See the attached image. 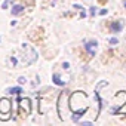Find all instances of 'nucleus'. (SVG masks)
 <instances>
[{"instance_id":"obj_2","label":"nucleus","mask_w":126,"mask_h":126,"mask_svg":"<svg viewBox=\"0 0 126 126\" xmlns=\"http://www.w3.org/2000/svg\"><path fill=\"white\" fill-rule=\"evenodd\" d=\"M11 111H12V102L8 98H2V99H0V113L5 114V117L8 119Z\"/></svg>"},{"instance_id":"obj_4","label":"nucleus","mask_w":126,"mask_h":126,"mask_svg":"<svg viewBox=\"0 0 126 126\" xmlns=\"http://www.w3.org/2000/svg\"><path fill=\"white\" fill-rule=\"evenodd\" d=\"M98 47V42L96 40H89L85 43V49L89 52V55H95V50Z\"/></svg>"},{"instance_id":"obj_9","label":"nucleus","mask_w":126,"mask_h":126,"mask_svg":"<svg viewBox=\"0 0 126 126\" xmlns=\"http://www.w3.org/2000/svg\"><path fill=\"white\" fill-rule=\"evenodd\" d=\"M9 3H11L9 0H5V2H3V5H2V9H8V8H9Z\"/></svg>"},{"instance_id":"obj_1","label":"nucleus","mask_w":126,"mask_h":126,"mask_svg":"<svg viewBox=\"0 0 126 126\" xmlns=\"http://www.w3.org/2000/svg\"><path fill=\"white\" fill-rule=\"evenodd\" d=\"M22 50H24V55H22L21 61H22L24 65H31L33 62L37 61V58H39V56H37V52H36L30 45L24 43V45H22Z\"/></svg>"},{"instance_id":"obj_6","label":"nucleus","mask_w":126,"mask_h":126,"mask_svg":"<svg viewBox=\"0 0 126 126\" xmlns=\"http://www.w3.org/2000/svg\"><path fill=\"white\" fill-rule=\"evenodd\" d=\"M24 9H25V8H24L22 5H14V6H12V11H11V12H12V15H14V16H16V15L22 14V12H24Z\"/></svg>"},{"instance_id":"obj_8","label":"nucleus","mask_w":126,"mask_h":126,"mask_svg":"<svg viewBox=\"0 0 126 126\" xmlns=\"http://www.w3.org/2000/svg\"><path fill=\"white\" fill-rule=\"evenodd\" d=\"M53 83H55V85H59V86H64V85H65V82L61 80V77H59L58 74H53Z\"/></svg>"},{"instance_id":"obj_16","label":"nucleus","mask_w":126,"mask_h":126,"mask_svg":"<svg viewBox=\"0 0 126 126\" xmlns=\"http://www.w3.org/2000/svg\"><path fill=\"white\" fill-rule=\"evenodd\" d=\"M0 42H2V37H0Z\"/></svg>"},{"instance_id":"obj_13","label":"nucleus","mask_w":126,"mask_h":126,"mask_svg":"<svg viewBox=\"0 0 126 126\" xmlns=\"http://www.w3.org/2000/svg\"><path fill=\"white\" fill-rule=\"evenodd\" d=\"M95 14H96V9H95V8H91V15H92V16H94V15H95Z\"/></svg>"},{"instance_id":"obj_7","label":"nucleus","mask_w":126,"mask_h":126,"mask_svg":"<svg viewBox=\"0 0 126 126\" xmlns=\"http://www.w3.org/2000/svg\"><path fill=\"white\" fill-rule=\"evenodd\" d=\"M21 92H22V89L19 86H15V88H9L8 89V94H11V95H19Z\"/></svg>"},{"instance_id":"obj_10","label":"nucleus","mask_w":126,"mask_h":126,"mask_svg":"<svg viewBox=\"0 0 126 126\" xmlns=\"http://www.w3.org/2000/svg\"><path fill=\"white\" fill-rule=\"evenodd\" d=\"M11 62H12V65H16V64H18V59H16L15 56H12V58H11Z\"/></svg>"},{"instance_id":"obj_12","label":"nucleus","mask_w":126,"mask_h":126,"mask_svg":"<svg viewBox=\"0 0 126 126\" xmlns=\"http://www.w3.org/2000/svg\"><path fill=\"white\" fill-rule=\"evenodd\" d=\"M110 43H111V45H117V43H119V40H117V39H114V37H113V39H111V40H110Z\"/></svg>"},{"instance_id":"obj_5","label":"nucleus","mask_w":126,"mask_h":126,"mask_svg":"<svg viewBox=\"0 0 126 126\" xmlns=\"http://www.w3.org/2000/svg\"><path fill=\"white\" fill-rule=\"evenodd\" d=\"M122 28H123V22L116 21V22H111L110 24V31L111 33H119V31H122Z\"/></svg>"},{"instance_id":"obj_11","label":"nucleus","mask_w":126,"mask_h":126,"mask_svg":"<svg viewBox=\"0 0 126 126\" xmlns=\"http://www.w3.org/2000/svg\"><path fill=\"white\" fill-rule=\"evenodd\" d=\"M18 82H19V83H21V85H22V83H25V82H27V79H25V77H22V76H21V77H19V79H18Z\"/></svg>"},{"instance_id":"obj_15","label":"nucleus","mask_w":126,"mask_h":126,"mask_svg":"<svg viewBox=\"0 0 126 126\" xmlns=\"http://www.w3.org/2000/svg\"><path fill=\"white\" fill-rule=\"evenodd\" d=\"M123 6H125V8H126V0H123Z\"/></svg>"},{"instance_id":"obj_14","label":"nucleus","mask_w":126,"mask_h":126,"mask_svg":"<svg viewBox=\"0 0 126 126\" xmlns=\"http://www.w3.org/2000/svg\"><path fill=\"white\" fill-rule=\"evenodd\" d=\"M107 14V9H102V11H99V15H105Z\"/></svg>"},{"instance_id":"obj_3","label":"nucleus","mask_w":126,"mask_h":126,"mask_svg":"<svg viewBox=\"0 0 126 126\" xmlns=\"http://www.w3.org/2000/svg\"><path fill=\"white\" fill-rule=\"evenodd\" d=\"M19 113L21 116H28L31 113V101L28 98H24L19 101Z\"/></svg>"}]
</instances>
